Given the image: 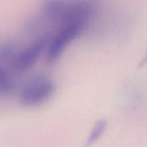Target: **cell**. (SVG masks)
<instances>
[{
  "instance_id": "obj_1",
  "label": "cell",
  "mask_w": 147,
  "mask_h": 147,
  "mask_svg": "<svg viewBox=\"0 0 147 147\" xmlns=\"http://www.w3.org/2000/svg\"><path fill=\"white\" fill-rule=\"evenodd\" d=\"M54 89V84L50 78L44 75H35L29 78L22 86L20 99L25 106H36L48 99Z\"/></svg>"
},
{
  "instance_id": "obj_2",
  "label": "cell",
  "mask_w": 147,
  "mask_h": 147,
  "mask_svg": "<svg viewBox=\"0 0 147 147\" xmlns=\"http://www.w3.org/2000/svg\"><path fill=\"white\" fill-rule=\"evenodd\" d=\"M87 22L88 21L74 20L61 24L48 47L47 60L52 62L57 59L65 48L80 34Z\"/></svg>"
},
{
  "instance_id": "obj_4",
  "label": "cell",
  "mask_w": 147,
  "mask_h": 147,
  "mask_svg": "<svg viewBox=\"0 0 147 147\" xmlns=\"http://www.w3.org/2000/svg\"><path fill=\"white\" fill-rule=\"evenodd\" d=\"M13 88L12 79L7 69L1 65L0 67V93L1 95H7Z\"/></svg>"
},
{
  "instance_id": "obj_3",
  "label": "cell",
  "mask_w": 147,
  "mask_h": 147,
  "mask_svg": "<svg viewBox=\"0 0 147 147\" xmlns=\"http://www.w3.org/2000/svg\"><path fill=\"white\" fill-rule=\"evenodd\" d=\"M47 41L45 37L33 41L26 48L14 56L11 66L16 72L22 73L29 69L36 63L44 48Z\"/></svg>"
},
{
  "instance_id": "obj_6",
  "label": "cell",
  "mask_w": 147,
  "mask_h": 147,
  "mask_svg": "<svg viewBox=\"0 0 147 147\" xmlns=\"http://www.w3.org/2000/svg\"><path fill=\"white\" fill-rule=\"evenodd\" d=\"M146 62H147V54H146V55L145 57L142 60V62H141V63L140 65H143V64H145Z\"/></svg>"
},
{
  "instance_id": "obj_5",
  "label": "cell",
  "mask_w": 147,
  "mask_h": 147,
  "mask_svg": "<svg viewBox=\"0 0 147 147\" xmlns=\"http://www.w3.org/2000/svg\"><path fill=\"white\" fill-rule=\"evenodd\" d=\"M106 127V122L104 119L98 120L95 124L90 135L88 142L91 144L96 141L104 132Z\"/></svg>"
}]
</instances>
